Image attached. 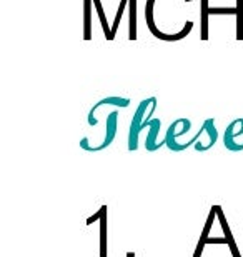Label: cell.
<instances>
[{
	"mask_svg": "<svg viewBox=\"0 0 243 257\" xmlns=\"http://www.w3.org/2000/svg\"><path fill=\"white\" fill-rule=\"evenodd\" d=\"M157 0H147L145 4V20H147V27L148 30L152 32L153 37H157L160 40H165V42H177V40H182L185 39L187 35L192 32L193 29V22H190V20H187V24H185V27L180 30L178 34H163L160 32V30L155 27V22H153V5ZM185 2H192V0H185Z\"/></svg>",
	"mask_w": 243,
	"mask_h": 257,
	"instance_id": "6da1fadb",
	"label": "cell"
},
{
	"mask_svg": "<svg viewBox=\"0 0 243 257\" xmlns=\"http://www.w3.org/2000/svg\"><path fill=\"white\" fill-rule=\"evenodd\" d=\"M117 127H118V112L113 110L108 114L107 117V125H105V139H103V142L100 144V146L97 147H90L89 146V139L84 137L80 141V147L84 149V151L87 152H100L103 151V149H107L108 146H112V142L115 141L117 137Z\"/></svg>",
	"mask_w": 243,
	"mask_h": 257,
	"instance_id": "7a4b0ae2",
	"label": "cell"
},
{
	"mask_svg": "<svg viewBox=\"0 0 243 257\" xmlns=\"http://www.w3.org/2000/svg\"><path fill=\"white\" fill-rule=\"evenodd\" d=\"M152 104V97L150 99H145L140 102L138 105L137 112L133 114V119H132V124H130V131H128V151L133 152L138 149V134L142 132V124H143V119L147 117V107Z\"/></svg>",
	"mask_w": 243,
	"mask_h": 257,
	"instance_id": "3957f363",
	"label": "cell"
},
{
	"mask_svg": "<svg viewBox=\"0 0 243 257\" xmlns=\"http://www.w3.org/2000/svg\"><path fill=\"white\" fill-rule=\"evenodd\" d=\"M243 134V122L241 119L233 120L231 124L226 125L225 128V136H223V146L225 149H228L231 152H241L243 151V144H236L235 137L241 136Z\"/></svg>",
	"mask_w": 243,
	"mask_h": 257,
	"instance_id": "277c9868",
	"label": "cell"
},
{
	"mask_svg": "<svg viewBox=\"0 0 243 257\" xmlns=\"http://www.w3.org/2000/svg\"><path fill=\"white\" fill-rule=\"evenodd\" d=\"M213 207L216 209V219L220 220V225H221V230H223V237L226 239V247L230 249V252H231V257H241L240 254V250H238V245H236L235 242V239H233V235H231V230H230V225L228 222H226V217H225V212H223V209L220 207V205H213Z\"/></svg>",
	"mask_w": 243,
	"mask_h": 257,
	"instance_id": "5b68a950",
	"label": "cell"
},
{
	"mask_svg": "<svg viewBox=\"0 0 243 257\" xmlns=\"http://www.w3.org/2000/svg\"><path fill=\"white\" fill-rule=\"evenodd\" d=\"M147 125L150 127V134H148L147 142H145L147 151H148V152H155V151H158V149L162 147V146H167V144H165V141H163V142H160V144L155 142V141H157V136H158L160 127H162V120H160V119H152V120H148L147 124L142 127V131H143V128H145Z\"/></svg>",
	"mask_w": 243,
	"mask_h": 257,
	"instance_id": "8992f818",
	"label": "cell"
},
{
	"mask_svg": "<svg viewBox=\"0 0 243 257\" xmlns=\"http://www.w3.org/2000/svg\"><path fill=\"white\" fill-rule=\"evenodd\" d=\"M102 105H117V107H128L130 105V99H123V97H105V99H102L100 102H97V104L92 107L90 112H89V125H97L98 120L94 117L95 110L98 109V107Z\"/></svg>",
	"mask_w": 243,
	"mask_h": 257,
	"instance_id": "52a82bcc",
	"label": "cell"
},
{
	"mask_svg": "<svg viewBox=\"0 0 243 257\" xmlns=\"http://www.w3.org/2000/svg\"><path fill=\"white\" fill-rule=\"evenodd\" d=\"M215 219H216V209L213 207V205H211L210 214H208V219H206L205 227H203V230H201L200 240H198V244H196L195 254L192 257H201V254H203V249H205V245H206V240H208V237H210V229H211V225H213V220Z\"/></svg>",
	"mask_w": 243,
	"mask_h": 257,
	"instance_id": "ba28073f",
	"label": "cell"
},
{
	"mask_svg": "<svg viewBox=\"0 0 243 257\" xmlns=\"http://www.w3.org/2000/svg\"><path fill=\"white\" fill-rule=\"evenodd\" d=\"M203 125L206 128V134H208V139H210V142H208V146H201L200 142H196L195 144V149L198 152H205V151H208V149H211L216 144V141H218V131L215 128V119H206L203 122Z\"/></svg>",
	"mask_w": 243,
	"mask_h": 257,
	"instance_id": "9c48e42d",
	"label": "cell"
},
{
	"mask_svg": "<svg viewBox=\"0 0 243 257\" xmlns=\"http://www.w3.org/2000/svg\"><path fill=\"white\" fill-rule=\"evenodd\" d=\"M208 15H210L208 0H200V39L201 40H208Z\"/></svg>",
	"mask_w": 243,
	"mask_h": 257,
	"instance_id": "30bf717a",
	"label": "cell"
},
{
	"mask_svg": "<svg viewBox=\"0 0 243 257\" xmlns=\"http://www.w3.org/2000/svg\"><path fill=\"white\" fill-rule=\"evenodd\" d=\"M92 9L94 0H84V39L92 40Z\"/></svg>",
	"mask_w": 243,
	"mask_h": 257,
	"instance_id": "8fae6325",
	"label": "cell"
},
{
	"mask_svg": "<svg viewBox=\"0 0 243 257\" xmlns=\"http://www.w3.org/2000/svg\"><path fill=\"white\" fill-rule=\"evenodd\" d=\"M107 210L108 207L103 205V214L100 217V257H108L107 254Z\"/></svg>",
	"mask_w": 243,
	"mask_h": 257,
	"instance_id": "7c38bea8",
	"label": "cell"
},
{
	"mask_svg": "<svg viewBox=\"0 0 243 257\" xmlns=\"http://www.w3.org/2000/svg\"><path fill=\"white\" fill-rule=\"evenodd\" d=\"M128 12H130L128 39H130V40H137V0H128Z\"/></svg>",
	"mask_w": 243,
	"mask_h": 257,
	"instance_id": "4fadbf2b",
	"label": "cell"
},
{
	"mask_svg": "<svg viewBox=\"0 0 243 257\" xmlns=\"http://www.w3.org/2000/svg\"><path fill=\"white\" fill-rule=\"evenodd\" d=\"M94 5H95V9H97L98 19H100V25H102V29H103V34H105V39H107V40H113L112 27H110V25H108V22H107V17H105V12H103L102 2H100V0H94Z\"/></svg>",
	"mask_w": 243,
	"mask_h": 257,
	"instance_id": "5bb4252c",
	"label": "cell"
},
{
	"mask_svg": "<svg viewBox=\"0 0 243 257\" xmlns=\"http://www.w3.org/2000/svg\"><path fill=\"white\" fill-rule=\"evenodd\" d=\"M236 40H243V0H236Z\"/></svg>",
	"mask_w": 243,
	"mask_h": 257,
	"instance_id": "9a60e30c",
	"label": "cell"
},
{
	"mask_svg": "<svg viewBox=\"0 0 243 257\" xmlns=\"http://www.w3.org/2000/svg\"><path fill=\"white\" fill-rule=\"evenodd\" d=\"M128 5V0H120V5H118V10H117V15H115V22L112 25V35L115 39L117 35V30H118V25H120V20L123 17V12H125V7Z\"/></svg>",
	"mask_w": 243,
	"mask_h": 257,
	"instance_id": "2e32d148",
	"label": "cell"
},
{
	"mask_svg": "<svg viewBox=\"0 0 243 257\" xmlns=\"http://www.w3.org/2000/svg\"><path fill=\"white\" fill-rule=\"evenodd\" d=\"M236 15V7H210V15Z\"/></svg>",
	"mask_w": 243,
	"mask_h": 257,
	"instance_id": "e0dca14e",
	"label": "cell"
},
{
	"mask_svg": "<svg viewBox=\"0 0 243 257\" xmlns=\"http://www.w3.org/2000/svg\"><path fill=\"white\" fill-rule=\"evenodd\" d=\"M102 214H103V205H102L100 209H98V212H97L95 215H92V217L87 219V225H92V224H94L97 219H100V217H102Z\"/></svg>",
	"mask_w": 243,
	"mask_h": 257,
	"instance_id": "ac0fdd59",
	"label": "cell"
}]
</instances>
